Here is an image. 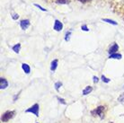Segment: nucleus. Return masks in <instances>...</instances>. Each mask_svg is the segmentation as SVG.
<instances>
[{
	"label": "nucleus",
	"mask_w": 124,
	"mask_h": 123,
	"mask_svg": "<svg viewBox=\"0 0 124 123\" xmlns=\"http://www.w3.org/2000/svg\"><path fill=\"white\" fill-rule=\"evenodd\" d=\"M70 34H71V31H68L66 33V37H65V40L66 41H68L69 40V38H70Z\"/></svg>",
	"instance_id": "obj_19"
},
{
	"label": "nucleus",
	"mask_w": 124,
	"mask_h": 123,
	"mask_svg": "<svg viewBox=\"0 0 124 123\" xmlns=\"http://www.w3.org/2000/svg\"><path fill=\"white\" fill-rule=\"evenodd\" d=\"M39 110H40V106L38 103H35L33 104L31 107H30L29 109H27L25 112H30V113L34 114L36 117H39Z\"/></svg>",
	"instance_id": "obj_3"
},
{
	"label": "nucleus",
	"mask_w": 124,
	"mask_h": 123,
	"mask_svg": "<svg viewBox=\"0 0 124 123\" xmlns=\"http://www.w3.org/2000/svg\"><path fill=\"white\" fill-rule=\"evenodd\" d=\"M118 101H119V102H124V92H123V93H121V95L119 96Z\"/></svg>",
	"instance_id": "obj_17"
},
{
	"label": "nucleus",
	"mask_w": 124,
	"mask_h": 123,
	"mask_svg": "<svg viewBox=\"0 0 124 123\" xmlns=\"http://www.w3.org/2000/svg\"><path fill=\"white\" fill-rule=\"evenodd\" d=\"M57 67H58V59H54L50 64V70L54 72L57 69Z\"/></svg>",
	"instance_id": "obj_9"
},
{
	"label": "nucleus",
	"mask_w": 124,
	"mask_h": 123,
	"mask_svg": "<svg viewBox=\"0 0 124 123\" xmlns=\"http://www.w3.org/2000/svg\"><path fill=\"white\" fill-rule=\"evenodd\" d=\"M16 115V111H6L5 113L2 114V117H1V120L2 122H7L8 120H10L11 119L15 117Z\"/></svg>",
	"instance_id": "obj_2"
},
{
	"label": "nucleus",
	"mask_w": 124,
	"mask_h": 123,
	"mask_svg": "<svg viewBox=\"0 0 124 123\" xmlns=\"http://www.w3.org/2000/svg\"><path fill=\"white\" fill-rule=\"evenodd\" d=\"M34 6H36V7H38L39 9H40V10H41V11H43V12H47V10L45 9V8H43L42 6H40V5H38V4H34Z\"/></svg>",
	"instance_id": "obj_18"
},
{
	"label": "nucleus",
	"mask_w": 124,
	"mask_h": 123,
	"mask_svg": "<svg viewBox=\"0 0 124 123\" xmlns=\"http://www.w3.org/2000/svg\"><path fill=\"white\" fill-rule=\"evenodd\" d=\"M104 110H105L104 106H98L96 109H94L93 111H91V113H92L93 116H99L101 119H103V117H104Z\"/></svg>",
	"instance_id": "obj_1"
},
{
	"label": "nucleus",
	"mask_w": 124,
	"mask_h": 123,
	"mask_svg": "<svg viewBox=\"0 0 124 123\" xmlns=\"http://www.w3.org/2000/svg\"><path fill=\"white\" fill-rule=\"evenodd\" d=\"M118 49H119V46L115 42H113L112 45H111V47L109 48L108 52L110 53V54H113V53L117 52V50H118Z\"/></svg>",
	"instance_id": "obj_6"
},
{
	"label": "nucleus",
	"mask_w": 124,
	"mask_h": 123,
	"mask_svg": "<svg viewBox=\"0 0 124 123\" xmlns=\"http://www.w3.org/2000/svg\"><path fill=\"white\" fill-rule=\"evenodd\" d=\"M79 2H81V3H87V2H89V1H91V0H78Z\"/></svg>",
	"instance_id": "obj_24"
},
{
	"label": "nucleus",
	"mask_w": 124,
	"mask_h": 123,
	"mask_svg": "<svg viewBox=\"0 0 124 123\" xmlns=\"http://www.w3.org/2000/svg\"><path fill=\"white\" fill-rule=\"evenodd\" d=\"M103 22H106V23H111V24H113V25H117V23L114 22L113 20H111V19H102Z\"/></svg>",
	"instance_id": "obj_14"
},
{
	"label": "nucleus",
	"mask_w": 124,
	"mask_h": 123,
	"mask_svg": "<svg viewBox=\"0 0 124 123\" xmlns=\"http://www.w3.org/2000/svg\"><path fill=\"white\" fill-rule=\"evenodd\" d=\"M102 80L104 82V83H106V84H108V83H110V81H111V79H109V78H107V77H105L103 75L102 76Z\"/></svg>",
	"instance_id": "obj_16"
},
{
	"label": "nucleus",
	"mask_w": 124,
	"mask_h": 123,
	"mask_svg": "<svg viewBox=\"0 0 124 123\" xmlns=\"http://www.w3.org/2000/svg\"><path fill=\"white\" fill-rule=\"evenodd\" d=\"M93 83H97V82L99 81V79H98V77H93Z\"/></svg>",
	"instance_id": "obj_23"
},
{
	"label": "nucleus",
	"mask_w": 124,
	"mask_h": 123,
	"mask_svg": "<svg viewBox=\"0 0 124 123\" xmlns=\"http://www.w3.org/2000/svg\"><path fill=\"white\" fill-rule=\"evenodd\" d=\"M81 29H82L83 31H89V29L87 28V26H86L85 24V25H82V27H81Z\"/></svg>",
	"instance_id": "obj_20"
},
{
	"label": "nucleus",
	"mask_w": 124,
	"mask_h": 123,
	"mask_svg": "<svg viewBox=\"0 0 124 123\" xmlns=\"http://www.w3.org/2000/svg\"><path fill=\"white\" fill-rule=\"evenodd\" d=\"M22 68H23V70L25 72V74H29V73L31 72V68H30V66H29L28 64H26V63L22 64Z\"/></svg>",
	"instance_id": "obj_8"
},
{
	"label": "nucleus",
	"mask_w": 124,
	"mask_h": 123,
	"mask_svg": "<svg viewBox=\"0 0 124 123\" xmlns=\"http://www.w3.org/2000/svg\"><path fill=\"white\" fill-rule=\"evenodd\" d=\"M20 49H21V44H20V43H17L16 45H15V46L13 47V50L16 53L20 52Z\"/></svg>",
	"instance_id": "obj_12"
},
{
	"label": "nucleus",
	"mask_w": 124,
	"mask_h": 123,
	"mask_svg": "<svg viewBox=\"0 0 124 123\" xmlns=\"http://www.w3.org/2000/svg\"><path fill=\"white\" fill-rule=\"evenodd\" d=\"M58 100L59 101V102H61L62 104H66V102H65V100H64V99H62V98H58Z\"/></svg>",
	"instance_id": "obj_22"
},
{
	"label": "nucleus",
	"mask_w": 124,
	"mask_h": 123,
	"mask_svg": "<svg viewBox=\"0 0 124 123\" xmlns=\"http://www.w3.org/2000/svg\"><path fill=\"white\" fill-rule=\"evenodd\" d=\"M92 91H93L92 86L88 85V86H86L84 90H83V94H84V95H87V94H88V93H90Z\"/></svg>",
	"instance_id": "obj_10"
},
{
	"label": "nucleus",
	"mask_w": 124,
	"mask_h": 123,
	"mask_svg": "<svg viewBox=\"0 0 124 123\" xmlns=\"http://www.w3.org/2000/svg\"><path fill=\"white\" fill-rule=\"evenodd\" d=\"M12 17H13V19H14V20H16V19L19 18V15H17V14H13Z\"/></svg>",
	"instance_id": "obj_21"
},
{
	"label": "nucleus",
	"mask_w": 124,
	"mask_h": 123,
	"mask_svg": "<svg viewBox=\"0 0 124 123\" xmlns=\"http://www.w3.org/2000/svg\"><path fill=\"white\" fill-rule=\"evenodd\" d=\"M61 85H62V83H61V82H57V83L55 84V89H56L57 91H59V88L61 87Z\"/></svg>",
	"instance_id": "obj_15"
},
{
	"label": "nucleus",
	"mask_w": 124,
	"mask_h": 123,
	"mask_svg": "<svg viewBox=\"0 0 124 123\" xmlns=\"http://www.w3.org/2000/svg\"><path fill=\"white\" fill-rule=\"evenodd\" d=\"M30 20H28V19H25V20H22L21 21V23H20V26H21V28H22L23 30H26L27 28L30 26Z\"/></svg>",
	"instance_id": "obj_5"
},
{
	"label": "nucleus",
	"mask_w": 124,
	"mask_h": 123,
	"mask_svg": "<svg viewBox=\"0 0 124 123\" xmlns=\"http://www.w3.org/2000/svg\"><path fill=\"white\" fill-rule=\"evenodd\" d=\"M122 56L118 53H113V54H110V59H121Z\"/></svg>",
	"instance_id": "obj_11"
},
{
	"label": "nucleus",
	"mask_w": 124,
	"mask_h": 123,
	"mask_svg": "<svg viewBox=\"0 0 124 123\" xmlns=\"http://www.w3.org/2000/svg\"><path fill=\"white\" fill-rule=\"evenodd\" d=\"M8 86V82L6 81V79H5V78H1L0 79V89L3 90V89H6V87Z\"/></svg>",
	"instance_id": "obj_7"
},
{
	"label": "nucleus",
	"mask_w": 124,
	"mask_h": 123,
	"mask_svg": "<svg viewBox=\"0 0 124 123\" xmlns=\"http://www.w3.org/2000/svg\"><path fill=\"white\" fill-rule=\"evenodd\" d=\"M56 3L60 5H67L70 3V0H56Z\"/></svg>",
	"instance_id": "obj_13"
},
{
	"label": "nucleus",
	"mask_w": 124,
	"mask_h": 123,
	"mask_svg": "<svg viewBox=\"0 0 124 123\" xmlns=\"http://www.w3.org/2000/svg\"><path fill=\"white\" fill-rule=\"evenodd\" d=\"M54 30L57 31H62V29H63V23H62L61 22L59 21V20H56L55 21V23H54Z\"/></svg>",
	"instance_id": "obj_4"
}]
</instances>
